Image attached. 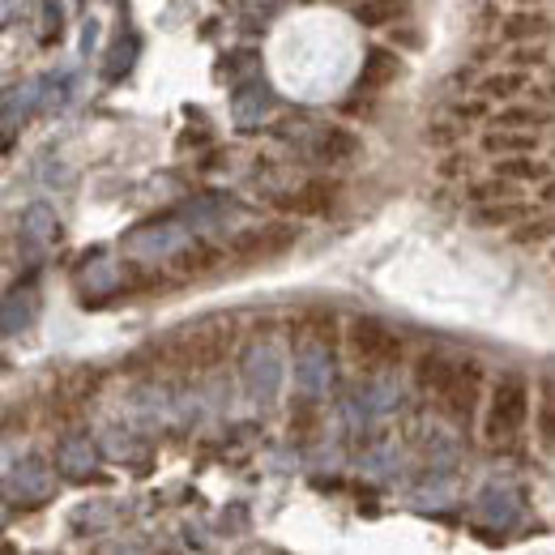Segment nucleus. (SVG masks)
Wrapping results in <instances>:
<instances>
[{"instance_id": "14", "label": "nucleus", "mask_w": 555, "mask_h": 555, "mask_svg": "<svg viewBox=\"0 0 555 555\" xmlns=\"http://www.w3.org/2000/svg\"><path fill=\"white\" fill-rule=\"evenodd\" d=\"M316 154L325 158V163H346V158L359 154V137L346 133V129H329L316 137Z\"/></svg>"}, {"instance_id": "4", "label": "nucleus", "mask_w": 555, "mask_h": 555, "mask_svg": "<svg viewBox=\"0 0 555 555\" xmlns=\"http://www.w3.org/2000/svg\"><path fill=\"white\" fill-rule=\"evenodd\" d=\"M346 342H351V351L363 368H389V363L402 359V338H393L385 325L368 321V316L346 329Z\"/></svg>"}, {"instance_id": "7", "label": "nucleus", "mask_w": 555, "mask_h": 555, "mask_svg": "<svg viewBox=\"0 0 555 555\" xmlns=\"http://www.w3.org/2000/svg\"><path fill=\"white\" fill-rule=\"evenodd\" d=\"M402 73V60L389 52V47H372L363 56V73H359V90H385L389 82H398Z\"/></svg>"}, {"instance_id": "13", "label": "nucleus", "mask_w": 555, "mask_h": 555, "mask_svg": "<svg viewBox=\"0 0 555 555\" xmlns=\"http://www.w3.org/2000/svg\"><path fill=\"white\" fill-rule=\"evenodd\" d=\"M521 90H530V77L526 69H504V73H491L483 77V86H479V99H517Z\"/></svg>"}, {"instance_id": "19", "label": "nucleus", "mask_w": 555, "mask_h": 555, "mask_svg": "<svg viewBox=\"0 0 555 555\" xmlns=\"http://www.w3.org/2000/svg\"><path fill=\"white\" fill-rule=\"evenodd\" d=\"M299 329H304L312 342H329V346L338 342V321H333V312H312L299 321Z\"/></svg>"}, {"instance_id": "22", "label": "nucleus", "mask_w": 555, "mask_h": 555, "mask_svg": "<svg viewBox=\"0 0 555 555\" xmlns=\"http://www.w3.org/2000/svg\"><path fill=\"white\" fill-rule=\"evenodd\" d=\"M530 231H517V240H547L551 235V218H538V222H526Z\"/></svg>"}, {"instance_id": "5", "label": "nucleus", "mask_w": 555, "mask_h": 555, "mask_svg": "<svg viewBox=\"0 0 555 555\" xmlns=\"http://www.w3.org/2000/svg\"><path fill=\"white\" fill-rule=\"evenodd\" d=\"M295 240H299V227H291V222H269V227L240 235V240L231 244V252L240 261H269V257H282Z\"/></svg>"}, {"instance_id": "17", "label": "nucleus", "mask_w": 555, "mask_h": 555, "mask_svg": "<svg viewBox=\"0 0 555 555\" xmlns=\"http://www.w3.org/2000/svg\"><path fill=\"white\" fill-rule=\"evenodd\" d=\"M222 252L210 248V244H197V248H184L180 257H176V269L180 274H205V269H214L218 265Z\"/></svg>"}, {"instance_id": "20", "label": "nucleus", "mask_w": 555, "mask_h": 555, "mask_svg": "<svg viewBox=\"0 0 555 555\" xmlns=\"http://www.w3.org/2000/svg\"><path fill=\"white\" fill-rule=\"evenodd\" d=\"M474 205H487V201H504V197H517V184L513 180H487V184H474L470 193H466Z\"/></svg>"}, {"instance_id": "15", "label": "nucleus", "mask_w": 555, "mask_h": 555, "mask_svg": "<svg viewBox=\"0 0 555 555\" xmlns=\"http://www.w3.org/2000/svg\"><path fill=\"white\" fill-rule=\"evenodd\" d=\"M547 120H551L547 107H500L491 124H496V129H534L538 133Z\"/></svg>"}, {"instance_id": "6", "label": "nucleus", "mask_w": 555, "mask_h": 555, "mask_svg": "<svg viewBox=\"0 0 555 555\" xmlns=\"http://www.w3.org/2000/svg\"><path fill=\"white\" fill-rule=\"evenodd\" d=\"M333 197H338V184H329V180H312V184L299 188L295 197H282L278 205H282V210H291V214H299V218H316V214H329Z\"/></svg>"}, {"instance_id": "11", "label": "nucleus", "mask_w": 555, "mask_h": 555, "mask_svg": "<svg viewBox=\"0 0 555 555\" xmlns=\"http://www.w3.org/2000/svg\"><path fill=\"white\" fill-rule=\"evenodd\" d=\"M547 35H551V18L543 9L513 13V18L500 26V39H509V43H534V39H547Z\"/></svg>"}, {"instance_id": "1", "label": "nucleus", "mask_w": 555, "mask_h": 555, "mask_svg": "<svg viewBox=\"0 0 555 555\" xmlns=\"http://www.w3.org/2000/svg\"><path fill=\"white\" fill-rule=\"evenodd\" d=\"M235 338H240L235 321H222V316L218 321H205L184 338L180 363L193 368V372H210V368H218V363H227V355L235 351Z\"/></svg>"}, {"instance_id": "18", "label": "nucleus", "mask_w": 555, "mask_h": 555, "mask_svg": "<svg viewBox=\"0 0 555 555\" xmlns=\"http://www.w3.org/2000/svg\"><path fill=\"white\" fill-rule=\"evenodd\" d=\"M449 363H453V359H444V355H423V359L415 363V380H419V389L436 393V389H440V380H444V372H449Z\"/></svg>"}, {"instance_id": "2", "label": "nucleus", "mask_w": 555, "mask_h": 555, "mask_svg": "<svg viewBox=\"0 0 555 555\" xmlns=\"http://www.w3.org/2000/svg\"><path fill=\"white\" fill-rule=\"evenodd\" d=\"M530 415V389L521 376H504L496 393H491V415H487V440L491 444H509L521 423Z\"/></svg>"}, {"instance_id": "10", "label": "nucleus", "mask_w": 555, "mask_h": 555, "mask_svg": "<svg viewBox=\"0 0 555 555\" xmlns=\"http://www.w3.org/2000/svg\"><path fill=\"white\" fill-rule=\"evenodd\" d=\"M534 210L521 197H504V201H487L474 210V222L479 227H517V222H526Z\"/></svg>"}, {"instance_id": "9", "label": "nucleus", "mask_w": 555, "mask_h": 555, "mask_svg": "<svg viewBox=\"0 0 555 555\" xmlns=\"http://www.w3.org/2000/svg\"><path fill=\"white\" fill-rule=\"evenodd\" d=\"M538 150V133L534 129H491L483 137V154L504 158V154H534Z\"/></svg>"}, {"instance_id": "12", "label": "nucleus", "mask_w": 555, "mask_h": 555, "mask_svg": "<svg viewBox=\"0 0 555 555\" xmlns=\"http://www.w3.org/2000/svg\"><path fill=\"white\" fill-rule=\"evenodd\" d=\"M496 171L504 180H513V184H543V180H551V163H534L530 154H504V158H496Z\"/></svg>"}, {"instance_id": "21", "label": "nucleus", "mask_w": 555, "mask_h": 555, "mask_svg": "<svg viewBox=\"0 0 555 555\" xmlns=\"http://www.w3.org/2000/svg\"><path fill=\"white\" fill-rule=\"evenodd\" d=\"M427 146H453V141L466 137V124H436V129H427Z\"/></svg>"}, {"instance_id": "16", "label": "nucleus", "mask_w": 555, "mask_h": 555, "mask_svg": "<svg viewBox=\"0 0 555 555\" xmlns=\"http://www.w3.org/2000/svg\"><path fill=\"white\" fill-rule=\"evenodd\" d=\"M509 65H513V69H547V65H551V47H547L543 39L517 43L513 52H509Z\"/></svg>"}, {"instance_id": "3", "label": "nucleus", "mask_w": 555, "mask_h": 555, "mask_svg": "<svg viewBox=\"0 0 555 555\" xmlns=\"http://www.w3.org/2000/svg\"><path fill=\"white\" fill-rule=\"evenodd\" d=\"M479 393H483V368L474 359H462V363H449V372H444L432 398L453 423H466L474 415V406H479Z\"/></svg>"}, {"instance_id": "23", "label": "nucleus", "mask_w": 555, "mask_h": 555, "mask_svg": "<svg viewBox=\"0 0 555 555\" xmlns=\"http://www.w3.org/2000/svg\"><path fill=\"white\" fill-rule=\"evenodd\" d=\"M521 5H543V0H521Z\"/></svg>"}, {"instance_id": "8", "label": "nucleus", "mask_w": 555, "mask_h": 555, "mask_svg": "<svg viewBox=\"0 0 555 555\" xmlns=\"http://www.w3.org/2000/svg\"><path fill=\"white\" fill-rule=\"evenodd\" d=\"M355 22L380 30V26H398L406 13H410V0H355Z\"/></svg>"}]
</instances>
